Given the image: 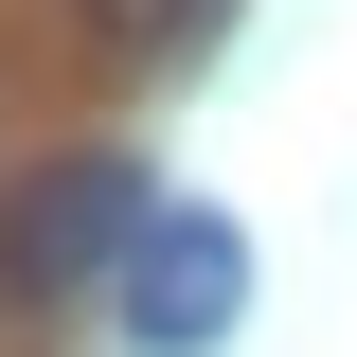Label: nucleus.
Here are the masks:
<instances>
[{"mask_svg": "<svg viewBox=\"0 0 357 357\" xmlns=\"http://www.w3.org/2000/svg\"><path fill=\"white\" fill-rule=\"evenodd\" d=\"M72 18H89L107 54H197V36L232 18V0H72Z\"/></svg>", "mask_w": 357, "mask_h": 357, "instance_id": "7ed1b4c3", "label": "nucleus"}, {"mask_svg": "<svg viewBox=\"0 0 357 357\" xmlns=\"http://www.w3.org/2000/svg\"><path fill=\"white\" fill-rule=\"evenodd\" d=\"M143 215H161V197H143L126 143H72V161L18 178V215H0V286H18V304H72V286H107V268L143 250Z\"/></svg>", "mask_w": 357, "mask_h": 357, "instance_id": "f257e3e1", "label": "nucleus"}, {"mask_svg": "<svg viewBox=\"0 0 357 357\" xmlns=\"http://www.w3.org/2000/svg\"><path fill=\"white\" fill-rule=\"evenodd\" d=\"M107 304H126L143 357H215L232 304H250V232H232V215H143V250L107 268Z\"/></svg>", "mask_w": 357, "mask_h": 357, "instance_id": "f03ea898", "label": "nucleus"}]
</instances>
